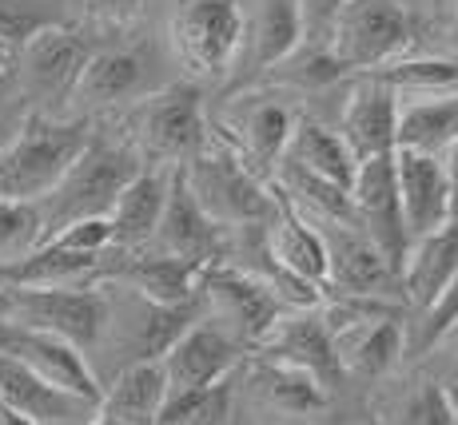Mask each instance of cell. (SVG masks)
<instances>
[{
    "label": "cell",
    "instance_id": "6da1fadb",
    "mask_svg": "<svg viewBox=\"0 0 458 425\" xmlns=\"http://www.w3.org/2000/svg\"><path fill=\"white\" fill-rule=\"evenodd\" d=\"M88 123L29 112L0 152V203H40L88 147Z\"/></svg>",
    "mask_w": 458,
    "mask_h": 425
},
{
    "label": "cell",
    "instance_id": "7a4b0ae2",
    "mask_svg": "<svg viewBox=\"0 0 458 425\" xmlns=\"http://www.w3.org/2000/svg\"><path fill=\"white\" fill-rule=\"evenodd\" d=\"M140 171H144L140 155L131 152L128 144L88 139V147L64 171V179L37 203L44 238L56 235L60 227H68V223H81V219H108L116 195L124 191Z\"/></svg>",
    "mask_w": 458,
    "mask_h": 425
},
{
    "label": "cell",
    "instance_id": "3957f363",
    "mask_svg": "<svg viewBox=\"0 0 458 425\" xmlns=\"http://www.w3.org/2000/svg\"><path fill=\"white\" fill-rule=\"evenodd\" d=\"M188 191L204 207V215L224 227H267L276 215V188L259 179L232 147H224L216 136L180 167Z\"/></svg>",
    "mask_w": 458,
    "mask_h": 425
},
{
    "label": "cell",
    "instance_id": "277c9868",
    "mask_svg": "<svg viewBox=\"0 0 458 425\" xmlns=\"http://www.w3.org/2000/svg\"><path fill=\"white\" fill-rule=\"evenodd\" d=\"M0 322L40 330L81 354L96 350L108 330V290L92 287H0Z\"/></svg>",
    "mask_w": 458,
    "mask_h": 425
},
{
    "label": "cell",
    "instance_id": "5b68a950",
    "mask_svg": "<svg viewBox=\"0 0 458 425\" xmlns=\"http://www.w3.org/2000/svg\"><path fill=\"white\" fill-rule=\"evenodd\" d=\"M415 40V21L407 4L399 0H343L335 12L327 37H323V56L331 60L335 72H375L391 60L407 56Z\"/></svg>",
    "mask_w": 458,
    "mask_h": 425
},
{
    "label": "cell",
    "instance_id": "8992f818",
    "mask_svg": "<svg viewBox=\"0 0 458 425\" xmlns=\"http://www.w3.org/2000/svg\"><path fill=\"white\" fill-rule=\"evenodd\" d=\"M128 139L131 152L152 163L183 167L199 147L208 144L204 96L196 84H167L140 96L128 112Z\"/></svg>",
    "mask_w": 458,
    "mask_h": 425
},
{
    "label": "cell",
    "instance_id": "52a82bcc",
    "mask_svg": "<svg viewBox=\"0 0 458 425\" xmlns=\"http://www.w3.org/2000/svg\"><path fill=\"white\" fill-rule=\"evenodd\" d=\"M196 303H208L216 330H224L240 346H259L263 334L276 326V318L284 314V303L263 287L255 274L227 267V262H211L199 274Z\"/></svg>",
    "mask_w": 458,
    "mask_h": 425
},
{
    "label": "cell",
    "instance_id": "ba28073f",
    "mask_svg": "<svg viewBox=\"0 0 458 425\" xmlns=\"http://www.w3.org/2000/svg\"><path fill=\"white\" fill-rule=\"evenodd\" d=\"M240 0H183L172 16V44L196 76H224L240 60Z\"/></svg>",
    "mask_w": 458,
    "mask_h": 425
},
{
    "label": "cell",
    "instance_id": "9c48e42d",
    "mask_svg": "<svg viewBox=\"0 0 458 425\" xmlns=\"http://www.w3.org/2000/svg\"><path fill=\"white\" fill-rule=\"evenodd\" d=\"M92 48L84 37L68 24H40L29 40L16 48V72H21V88L40 104H68L72 88L81 79Z\"/></svg>",
    "mask_w": 458,
    "mask_h": 425
},
{
    "label": "cell",
    "instance_id": "30bf717a",
    "mask_svg": "<svg viewBox=\"0 0 458 425\" xmlns=\"http://www.w3.org/2000/svg\"><path fill=\"white\" fill-rule=\"evenodd\" d=\"M351 199V227H359L371 243L378 246L391 271H403V259L411 251L407 227H403V207H399V191H394V163L391 155L363 159L355 167V183L347 191Z\"/></svg>",
    "mask_w": 458,
    "mask_h": 425
},
{
    "label": "cell",
    "instance_id": "8fae6325",
    "mask_svg": "<svg viewBox=\"0 0 458 425\" xmlns=\"http://www.w3.org/2000/svg\"><path fill=\"white\" fill-rule=\"evenodd\" d=\"M0 354L21 362L24 370H32V374L44 378L48 386L100 405L104 382L96 378V370L88 366L84 354L76 346H68V342L52 338V334H40V330H21V326L0 322Z\"/></svg>",
    "mask_w": 458,
    "mask_h": 425
},
{
    "label": "cell",
    "instance_id": "7c38bea8",
    "mask_svg": "<svg viewBox=\"0 0 458 425\" xmlns=\"http://www.w3.org/2000/svg\"><path fill=\"white\" fill-rule=\"evenodd\" d=\"M152 246H156V254L196 262V267H211V262L224 259L219 227L204 215L196 195L188 191L180 167H172V175H167V199L160 211V223H156Z\"/></svg>",
    "mask_w": 458,
    "mask_h": 425
},
{
    "label": "cell",
    "instance_id": "4fadbf2b",
    "mask_svg": "<svg viewBox=\"0 0 458 425\" xmlns=\"http://www.w3.org/2000/svg\"><path fill=\"white\" fill-rule=\"evenodd\" d=\"M204 267L183 259H167V254H136V251H104L100 279L116 282L131 295L148 298L156 306H188L196 303V287Z\"/></svg>",
    "mask_w": 458,
    "mask_h": 425
},
{
    "label": "cell",
    "instance_id": "5bb4252c",
    "mask_svg": "<svg viewBox=\"0 0 458 425\" xmlns=\"http://www.w3.org/2000/svg\"><path fill=\"white\" fill-rule=\"evenodd\" d=\"M263 358H276L287 362L295 370H307L327 394H335V386L343 382V366H339V354H335V342L327 334L319 318V306L315 310H284L276 318L267 334L259 342Z\"/></svg>",
    "mask_w": 458,
    "mask_h": 425
},
{
    "label": "cell",
    "instance_id": "9a60e30c",
    "mask_svg": "<svg viewBox=\"0 0 458 425\" xmlns=\"http://www.w3.org/2000/svg\"><path fill=\"white\" fill-rule=\"evenodd\" d=\"M295 112L287 104L271 100V96H243V104L227 116V123L216 131V139L224 147H232L255 175L276 167L284 159V147L292 139Z\"/></svg>",
    "mask_w": 458,
    "mask_h": 425
},
{
    "label": "cell",
    "instance_id": "2e32d148",
    "mask_svg": "<svg viewBox=\"0 0 458 425\" xmlns=\"http://www.w3.org/2000/svg\"><path fill=\"white\" fill-rule=\"evenodd\" d=\"M240 354H243L240 342H232L224 330H216L211 322H199L196 318L172 342V350L160 358L167 394H183V389H199L211 382H224V378H235Z\"/></svg>",
    "mask_w": 458,
    "mask_h": 425
},
{
    "label": "cell",
    "instance_id": "e0dca14e",
    "mask_svg": "<svg viewBox=\"0 0 458 425\" xmlns=\"http://www.w3.org/2000/svg\"><path fill=\"white\" fill-rule=\"evenodd\" d=\"M394 163V191H399V207H403V227L407 238H415L438 231L451 223V191H446V175L438 155H422V152H391Z\"/></svg>",
    "mask_w": 458,
    "mask_h": 425
},
{
    "label": "cell",
    "instance_id": "ac0fdd59",
    "mask_svg": "<svg viewBox=\"0 0 458 425\" xmlns=\"http://www.w3.org/2000/svg\"><path fill=\"white\" fill-rule=\"evenodd\" d=\"M327 246V287L335 295H375L386 298V290L399 282L391 262L378 254V246L351 223H331V231H319Z\"/></svg>",
    "mask_w": 458,
    "mask_h": 425
},
{
    "label": "cell",
    "instance_id": "d6986e66",
    "mask_svg": "<svg viewBox=\"0 0 458 425\" xmlns=\"http://www.w3.org/2000/svg\"><path fill=\"white\" fill-rule=\"evenodd\" d=\"M394 128H399V96L391 88L375 84L371 76H363L343 104L339 139L355 155V163H363V159L394 152Z\"/></svg>",
    "mask_w": 458,
    "mask_h": 425
},
{
    "label": "cell",
    "instance_id": "ffe728a7",
    "mask_svg": "<svg viewBox=\"0 0 458 425\" xmlns=\"http://www.w3.org/2000/svg\"><path fill=\"white\" fill-rule=\"evenodd\" d=\"M243 16V40L240 60H248V72L259 76L267 68H279L292 60L303 44V12L299 0H251L240 8Z\"/></svg>",
    "mask_w": 458,
    "mask_h": 425
},
{
    "label": "cell",
    "instance_id": "44dd1931",
    "mask_svg": "<svg viewBox=\"0 0 458 425\" xmlns=\"http://www.w3.org/2000/svg\"><path fill=\"white\" fill-rule=\"evenodd\" d=\"M0 405L21 413L32 425H88L96 421V405L84 397H72L64 389L48 386L21 362L0 354Z\"/></svg>",
    "mask_w": 458,
    "mask_h": 425
},
{
    "label": "cell",
    "instance_id": "7402d4cb",
    "mask_svg": "<svg viewBox=\"0 0 458 425\" xmlns=\"http://www.w3.org/2000/svg\"><path fill=\"white\" fill-rule=\"evenodd\" d=\"M263 246L267 254L279 262L287 274L311 282V287L327 290V246H323V235L299 215V207L287 199L284 191L276 188V215L263 227Z\"/></svg>",
    "mask_w": 458,
    "mask_h": 425
},
{
    "label": "cell",
    "instance_id": "603a6c76",
    "mask_svg": "<svg viewBox=\"0 0 458 425\" xmlns=\"http://www.w3.org/2000/svg\"><path fill=\"white\" fill-rule=\"evenodd\" d=\"M167 402V378L160 362H131L100 389V413L108 425H156Z\"/></svg>",
    "mask_w": 458,
    "mask_h": 425
},
{
    "label": "cell",
    "instance_id": "cb8c5ba5",
    "mask_svg": "<svg viewBox=\"0 0 458 425\" xmlns=\"http://www.w3.org/2000/svg\"><path fill=\"white\" fill-rule=\"evenodd\" d=\"M279 167H292L299 175H311L319 183H331L339 191H351L355 183V155L347 152V144L339 139V131L323 128L319 120L299 116L292 128V139L284 147V159Z\"/></svg>",
    "mask_w": 458,
    "mask_h": 425
},
{
    "label": "cell",
    "instance_id": "d4e9b609",
    "mask_svg": "<svg viewBox=\"0 0 458 425\" xmlns=\"http://www.w3.org/2000/svg\"><path fill=\"white\" fill-rule=\"evenodd\" d=\"M454 271H458V219H451L446 227H438V231L411 243L403 271H399V287L411 310L422 314L438 298V290L451 282Z\"/></svg>",
    "mask_w": 458,
    "mask_h": 425
},
{
    "label": "cell",
    "instance_id": "484cf974",
    "mask_svg": "<svg viewBox=\"0 0 458 425\" xmlns=\"http://www.w3.org/2000/svg\"><path fill=\"white\" fill-rule=\"evenodd\" d=\"M331 342L335 354H339L343 378H383L407 354V322H403V314L371 318V322H355L347 330H339Z\"/></svg>",
    "mask_w": 458,
    "mask_h": 425
},
{
    "label": "cell",
    "instance_id": "4316f807",
    "mask_svg": "<svg viewBox=\"0 0 458 425\" xmlns=\"http://www.w3.org/2000/svg\"><path fill=\"white\" fill-rule=\"evenodd\" d=\"M144 56L131 48H92L81 79L72 88L76 108H112V104H128L131 96L144 92Z\"/></svg>",
    "mask_w": 458,
    "mask_h": 425
},
{
    "label": "cell",
    "instance_id": "83f0119b",
    "mask_svg": "<svg viewBox=\"0 0 458 425\" xmlns=\"http://www.w3.org/2000/svg\"><path fill=\"white\" fill-rule=\"evenodd\" d=\"M167 175L172 171L144 167V171L116 195V203H112V211H108L112 246H116V251H136V246L152 243L164 199H167Z\"/></svg>",
    "mask_w": 458,
    "mask_h": 425
},
{
    "label": "cell",
    "instance_id": "f1b7e54d",
    "mask_svg": "<svg viewBox=\"0 0 458 425\" xmlns=\"http://www.w3.org/2000/svg\"><path fill=\"white\" fill-rule=\"evenodd\" d=\"M458 139V96L438 100H399V128H394V152L443 155L446 144Z\"/></svg>",
    "mask_w": 458,
    "mask_h": 425
},
{
    "label": "cell",
    "instance_id": "f546056e",
    "mask_svg": "<svg viewBox=\"0 0 458 425\" xmlns=\"http://www.w3.org/2000/svg\"><path fill=\"white\" fill-rule=\"evenodd\" d=\"M375 84L391 88L403 100H438V96H458V60L446 56H399L386 68L367 72Z\"/></svg>",
    "mask_w": 458,
    "mask_h": 425
},
{
    "label": "cell",
    "instance_id": "4dcf8cb0",
    "mask_svg": "<svg viewBox=\"0 0 458 425\" xmlns=\"http://www.w3.org/2000/svg\"><path fill=\"white\" fill-rule=\"evenodd\" d=\"M251 386L259 397H267L271 405L279 410H292V413H315L331 402V394L315 382L307 370H295L287 362L276 358H259L251 370Z\"/></svg>",
    "mask_w": 458,
    "mask_h": 425
},
{
    "label": "cell",
    "instance_id": "1f68e13d",
    "mask_svg": "<svg viewBox=\"0 0 458 425\" xmlns=\"http://www.w3.org/2000/svg\"><path fill=\"white\" fill-rule=\"evenodd\" d=\"M235 410V378L211 382L183 394H167L156 425H227Z\"/></svg>",
    "mask_w": 458,
    "mask_h": 425
},
{
    "label": "cell",
    "instance_id": "d6a6232c",
    "mask_svg": "<svg viewBox=\"0 0 458 425\" xmlns=\"http://www.w3.org/2000/svg\"><path fill=\"white\" fill-rule=\"evenodd\" d=\"M44 243L37 203H0V271L16 267Z\"/></svg>",
    "mask_w": 458,
    "mask_h": 425
},
{
    "label": "cell",
    "instance_id": "836d02e7",
    "mask_svg": "<svg viewBox=\"0 0 458 425\" xmlns=\"http://www.w3.org/2000/svg\"><path fill=\"white\" fill-rule=\"evenodd\" d=\"M454 326H458V271L451 274V282L438 290L435 303L422 310V314H415L411 334H407V354L422 358V354H430L435 346H443Z\"/></svg>",
    "mask_w": 458,
    "mask_h": 425
},
{
    "label": "cell",
    "instance_id": "e575fe53",
    "mask_svg": "<svg viewBox=\"0 0 458 425\" xmlns=\"http://www.w3.org/2000/svg\"><path fill=\"white\" fill-rule=\"evenodd\" d=\"M386 425H458V413L451 410L438 382H419L403 394V402L394 405V421Z\"/></svg>",
    "mask_w": 458,
    "mask_h": 425
},
{
    "label": "cell",
    "instance_id": "d590c367",
    "mask_svg": "<svg viewBox=\"0 0 458 425\" xmlns=\"http://www.w3.org/2000/svg\"><path fill=\"white\" fill-rule=\"evenodd\" d=\"M44 243L56 246V251H72V254H104V251H112V227H108V219H81V223L60 227Z\"/></svg>",
    "mask_w": 458,
    "mask_h": 425
},
{
    "label": "cell",
    "instance_id": "8d00e7d4",
    "mask_svg": "<svg viewBox=\"0 0 458 425\" xmlns=\"http://www.w3.org/2000/svg\"><path fill=\"white\" fill-rule=\"evenodd\" d=\"M148 0H76V8L96 24H131Z\"/></svg>",
    "mask_w": 458,
    "mask_h": 425
},
{
    "label": "cell",
    "instance_id": "74e56055",
    "mask_svg": "<svg viewBox=\"0 0 458 425\" xmlns=\"http://www.w3.org/2000/svg\"><path fill=\"white\" fill-rule=\"evenodd\" d=\"M339 8H343V0H299V12H303V40L323 44Z\"/></svg>",
    "mask_w": 458,
    "mask_h": 425
},
{
    "label": "cell",
    "instance_id": "f35d334b",
    "mask_svg": "<svg viewBox=\"0 0 458 425\" xmlns=\"http://www.w3.org/2000/svg\"><path fill=\"white\" fill-rule=\"evenodd\" d=\"M438 163H443L446 191H451V215L458 219V139H454V144H446V152L438 155Z\"/></svg>",
    "mask_w": 458,
    "mask_h": 425
},
{
    "label": "cell",
    "instance_id": "ab89813d",
    "mask_svg": "<svg viewBox=\"0 0 458 425\" xmlns=\"http://www.w3.org/2000/svg\"><path fill=\"white\" fill-rule=\"evenodd\" d=\"M438 389L446 394V402H451V410L458 413V358H451V366H446V374L438 378Z\"/></svg>",
    "mask_w": 458,
    "mask_h": 425
},
{
    "label": "cell",
    "instance_id": "60d3db41",
    "mask_svg": "<svg viewBox=\"0 0 458 425\" xmlns=\"http://www.w3.org/2000/svg\"><path fill=\"white\" fill-rule=\"evenodd\" d=\"M13 60H16V48H13V44L0 40V76H4L8 68H13Z\"/></svg>",
    "mask_w": 458,
    "mask_h": 425
},
{
    "label": "cell",
    "instance_id": "b9f144b4",
    "mask_svg": "<svg viewBox=\"0 0 458 425\" xmlns=\"http://www.w3.org/2000/svg\"><path fill=\"white\" fill-rule=\"evenodd\" d=\"M363 425H386V421H383V418H375V413H371V418H367Z\"/></svg>",
    "mask_w": 458,
    "mask_h": 425
},
{
    "label": "cell",
    "instance_id": "7bdbcfd3",
    "mask_svg": "<svg viewBox=\"0 0 458 425\" xmlns=\"http://www.w3.org/2000/svg\"><path fill=\"white\" fill-rule=\"evenodd\" d=\"M88 425H108V421H104V418H100V413H96V421H88Z\"/></svg>",
    "mask_w": 458,
    "mask_h": 425
},
{
    "label": "cell",
    "instance_id": "ee69618b",
    "mask_svg": "<svg viewBox=\"0 0 458 425\" xmlns=\"http://www.w3.org/2000/svg\"><path fill=\"white\" fill-rule=\"evenodd\" d=\"M446 342H458V326H454V330H451V338H446Z\"/></svg>",
    "mask_w": 458,
    "mask_h": 425
},
{
    "label": "cell",
    "instance_id": "f6af8a7d",
    "mask_svg": "<svg viewBox=\"0 0 458 425\" xmlns=\"http://www.w3.org/2000/svg\"><path fill=\"white\" fill-rule=\"evenodd\" d=\"M454 12H458V0H454Z\"/></svg>",
    "mask_w": 458,
    "mask_h": 425
},
{
    "label": "cell",
    "instance_id": "bcb514c9",
    "mask_svg": "<svg viewBox=\"0 0 458 425\" xmlns=\"http://www.w3.org/2000/svg\"><path fill=\"white\" fill-rule=\"evenodd\" d=\"M175 4H183V0H175Z\"/></svg>",
    "mask_w": 458,
    "mask_h": 425
}]
</instances>
